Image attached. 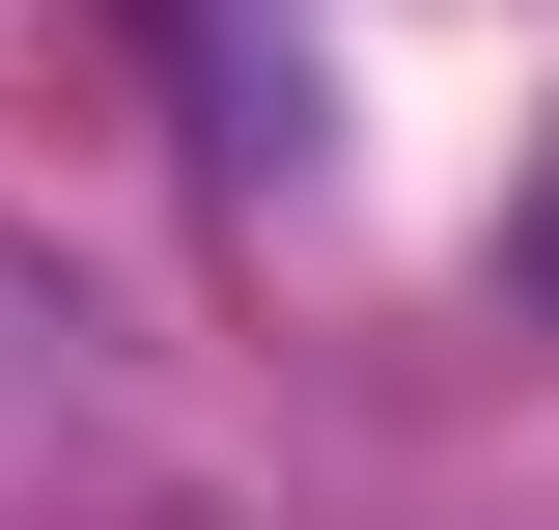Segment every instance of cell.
I'll use <instances>...</instances> for the list:
<instances>
[{"label": "cell", "mask_w": 559, "mask_h": 530, "mask_svg": "<svg viewBox=\"0 0 559 530\" xmlns=\"http://www.w3.org/2000/svg\"><path fill=\"white\" fill-rule=\"evenodd\" d=\"M532 279H559V168H532Z\"/></svg>", "instance_id": "6da1fadb"}]
</instances>
